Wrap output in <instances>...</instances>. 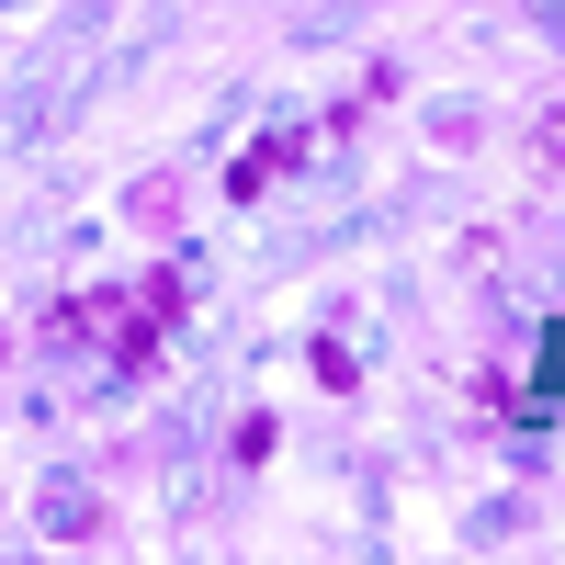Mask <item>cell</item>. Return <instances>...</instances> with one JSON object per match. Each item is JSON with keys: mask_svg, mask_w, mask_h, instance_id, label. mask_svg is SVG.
<instances>
[{"mask_svg": "<svg viewBox=\"0 0 565 565\" xmlns=\"http://www.w3.org/2000/svg\"><path fill=\"white\" fill-rule=\"evenodd\" d=\"M532 159H543V170H565V103H554V114H532Z\"/></svg>", "mask_w": 565, "mask_h": 565, "instance_id": "cell-2", "label": "cell"}, {"mask_svg": "<svg viewBox=\"0 0 565 565\" xmlns=\"http://www.w3.org/2000/svg\"><path fill=\"white\" fill-rule=\"evenodd\" d=\"M306 148H317V136H295V125H282V136H260V148H249L238 170H226V193H238V204H260L282 170H306Z\"/></svg>", "mask_w": 565, "mask_h": 565, "instance_id": "cell-1", "label": "cell"}]
</instances>
